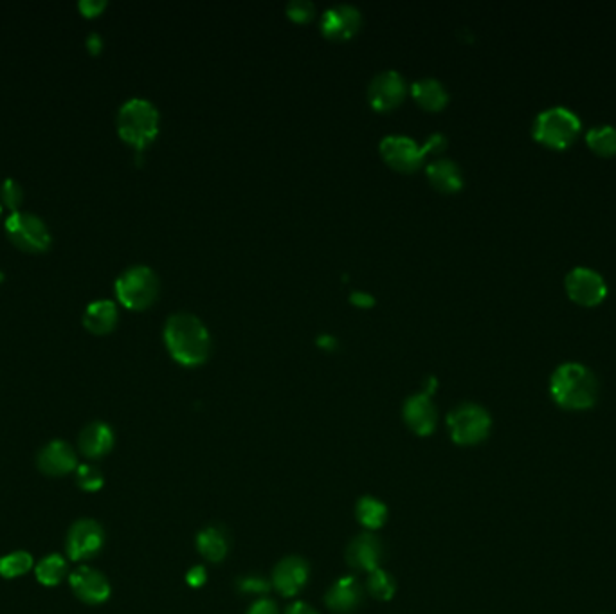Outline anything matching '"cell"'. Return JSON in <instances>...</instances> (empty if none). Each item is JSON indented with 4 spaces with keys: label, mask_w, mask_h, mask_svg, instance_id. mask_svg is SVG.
I'll return each mask as SVG.
<instances>
[{
    "label": "cell",
    "mask_w": 616,
    "mask_h": 614,
    "mask_svg": "<svg viewBox=\"0 0 616 614\" xmlns=\"http://www.w3.org/2000/svg\"><path fill=\"white\" fill-rule=\"evenodd\" d=\"M83 324L86 330L96 335L111 333L118 324L116 303L111 299L93 301L83 312Z\"/></svg>",
    "instance_id": "obj_21"
},
{
    "label": "cell",
    "mask_w": 616,
    "mask_h": 614,
    "mask_svg": "<svg viewBox=\"0 0 616 614\" xmlns=\"http://www.w3.org/2000/svg\"><path fill=\"white\" fill-rule=\"evenodd\" d=\"M382 159L397 171L409 173L422 166L425 151L423 146L406 135H388L381 141Z\"/></svg>",
    "instance_id": "obj_11"
},
{
    "label": "cell",
    "mask_w": 616,
    "mask_h": 614,
    "mask_svg": "<svg viewBox=\"0 0 616 614\" xmlns=\"http://www.w3.org/2000/svg\"><path fill=\"white\" fill-rule=\"evenodd\" d=\"M6 233L17 247L29 252H44L53 242L45 222L28 211H13L6 220Z\"/></svg>",
    "instance_id": "obj_7"
},
{
    "label": "cell",
    "mask_w": 616,
    "mask_h": 614,
    "mask_svg": "<svg viewBox=\"0 0 616 614\" xmlns=\"http://www.w3.org/2000/svg\"><path fill=\"white\" fill-rule=\"evenodd\" d=\"M349 301L357 307H372L375 303V299L366 292H354L349 296Z\"/></svg>",
    "instance_id": "obj_38"
},
{
    "label": "cell",
    "mask_w": 616,
    "mask_h": 614,
    "mask_svg": "<svg viewBox=\"0 0 616 614\" xmlns=\"http://www.w3.org/2000/svg\"><path fill=\"white\" fill-rule=\"evenodd\" d=\"M382 557H384V546L381 539L372 532H365L357 536L346 548L348 566L359 571L372 573L379 569Z\"/></svg>",
    "instance_id": "obj_14"
},
{
    "label": "cell",
    "mask_w": 616,
    "mask_h": 614,
    "mask_svg": "<svg viewBox=\"0 0 616 614\" xmlns=\"http://www.w3.org/2000/svg\"><path fill=\"white\" fill-rule=\"evenodd\" d=\"M164 342L169 356L188 368L204 364L211 354V335L206 324L188 312L168 317L164 326Z\"/></svg>",
    "instance_id": "obj_1"
},
{
    "label": "cell",
    "mask_w": 616,
    "mask_h": 614,
    "mask_svg": "<svg viewBox=\"0 0 616 614\" xmlns=\"http://www.w3.org/2000/svg\"><path fill=\"white\" fill-rule=\"evenodd\" d=\"M197 548L209 562H222L229 553V536L220 526H208L197 536Z\"/></svg>",
    "instance_id": "obj_23"
},
{
    "label": "cell",
    "mask_w": 616,
    "mask_h": 614,
    "mask_svg": "<svg viewBox=\"0 0 616 614\" xmlns=\"http://www.w3.org/2000/svg\"><path fill=\"white\" fill-rule=\"evenodd\" d=\"M407 94V83L397 70L379 72L368 86V102L375 111H391L398 107Z\"/></svg>",
    "instance_id": "obj_10"
},
{
    "label": "cell",
    "mask_w": 616,
    "mask_h": 614,
    "mask_svg": "<svg viewBox=\"0 0 616 614\" xmlns=\"http://www.w3.org/2000/svg\"><path fill=\"white\" fill-rule=\"evenodd\" d=\"M186 580H188V584H190L192 587H201L202 584H206L208 573L204 571L202 566H197V568H192V569H190Z\"/></svg>",
    "instance_id": "obj_36"
},
{
    "label": "cell",
    "mask_w": 616,
    "mask_h": 614,
    "mask_svg": "<svg viewBox=\"0 0 616 614\" xmlns=\"http://www.w3.org/2000/svg\"><path fill=\"white\" fill-rule=\"evenodd\" d=\"M236 585L243 594H266L271 589V584L258 575H245Z\"/></svg>",
    "instance_id": "obj_31"
},
{
    "label": "cell",
    "mask_w": 616,
    "mask_h": 614,
    "mask_svg": "<svg viewBox=\"0 0 616 614\" xmlns=\"http://www.w3.org/2000/svg\"><path fill=\"white\" fill-rule=\"evenodd\" d=\"M0 201L4 202L12 211H19L22 201H24V190L15 179H6L0 186Z\"/></svg>",
    "instance_id": "obj_30"
},
{
    "label": "cell",
    "mask_w": 616,
    "mask_h": 614,
    "mask_svg": "<svg viewBox=\"0 0 616 614\" xmlns=\"http://www.w3.org/2000/svg\"><path fill=\"white\" fill-rule=\"evenodd\" d=\"M580 119L564 107H554L541 112L534 123V137L546 148L566 150L580 132Z\"/></svg>",
    "instance_id": "obj_4"
},
{
    "label": "cell",
    "mask_w": 616,
    "mask_h": 614,
    "mask_svg": "<svg viewBox=\"0 0 616 614\" xmlns=\"http://www.w3.org/2000/svg\"><path fill=\"white\" fill-rule=\"evenodd\" d=\"M404 420L418 436H429L438 422V411L427 393L413 395L404 404Z\"/></svg>",
    "instance_id": "obj_16"
},
{
    "label": "cell",
    "mask_w": 616,
    "mask_h": 614,
    "mask_svg": "<svg viewBox=\"0 0 616 614\" xmlns=\"http://www.w3.org/2000/svg\"><path fill=\"white\" fill-rule=\"evenodd\" d=\"M566 292L573 303L591 308L604 303L607 298V285L596 271L577 267L566 276Z\"/></svg>",
    "instance_id": "obj_9"
},
{
    "label": "cell",
    "mask_w": 616,
    "mask_h": 614,
    "mask_svg": "<svg viewBox=\"0 0 616 614\" xmlns=\"http://www.w3.org/2000/svg\"><path fill=\"white\" fill-rule=\"evenodd\" d=\"M366 587H368V593H370L374 598L384 600V602L391 600L393 594H395V591H397V585H395L393 577H391L390 573H386L384 569H381V568L370 573Z\"/></svg>",
    "instance_id": "obj_28"
},
{
    "label": "cell",
    "mask_w": 616,
    "mask_h": 614,
    "mask_svg": "<svg viewBox=\"0 0 616 614\" xmlns=\"http://www.w3.org/2000/svg\"><path fill=\"white\" fill-rule=\"evenodd\" d=\"M356 515L365 528L372 532V530L382 528L386 519H388V510H386L384 503H381L379 499H375L372 495H366V497L359 499V503L356 506Z\"/></svg>",
    "instance_id": "obj_24"
},
{
    "label": "cell",
    "mask_w": 616,
    "mask_h": 614,
    "mask_svg": "<svg viewBox=\"0 0 616 614\" xmlns=\"http://www.w3.org/2000/svg\"><path fill=\"white\" fill-rule=\"evenodd\" d=\"M0 213H3V206H0Z\"/></svg>",
    "instance_id": "obj_41"
},
{
    "label": "cell",
    "mask_w": 616,
    "mask_h": 614,
    "mask_svg": "<svg viewBox=\"0 0 616 614\" xmlns=\"http://www.w3.org/2000/svg\"><path fill=\"white\" fill-rule=\"evenodd\" d=\"M107 3L105 0H81L79 10L85 17H96L105 10Z\"/></svg>",
    "instance_id": "obj_34"
},
{
    "label": "cell",
    "mask_w": 616,
    "mask_h": 614,
    "mask_svg": "<svg viewBox=\"0 0 616 614\" xmlns=\"http://www.w3.org/2000/svg\"><path fill=\"white\" fill-rule=\"evenodd\" d=\"M247 614H280V610L271 598H258L256 602H252Z\"/></svg>",
    "instance_id": "obj_33"
},
{
    "label": "cell",
    "mask_w": 616,
    "mask_h": 614,
    "mask_svg": "<svg viewBox=\"0 0 616 614\" xmlns=\"http://www.w3.org/2000/svg\"><path fill=\"white\" fill-rule=\"evenodd\" d=\"M587 146L600 157H612L616 153V128L604 125L595 127L586 135Z\"/></svg>",
    "instance_id": "obj_26"
},
{
    "label": "cell",
    "mask_w": 616,
    "mask_h": 614,
    "mask_svg": "<svg viewBox=\"0 0 616 614\" xmlns=\"http://www.w3.org/2000/svg\"><path fill=\"white\" fill-rule=\"evenodd\" d=\"M76 481L81 490L96 492L103 487V474L93 465H79L76 469Z\"/></svg>",
    "instance_id": "obj_29"
},
{
    "label": "cell",
    "mask_w": 616,
    "mask_h": 614,
    "mask_svg": "<svg viewBox=\"0 0 616 614\" xmlns=\"http://www.w3.org/2000/svg\"><path fill=\"white\" fill-rule=\"evenodd\" d=\"M316 8L308 0H292L287 4V15L296 22H307L314 17Z\"/></svg>",
    "instance_id": "obj_32"
},
{
    "label": "cell",
    "mask_w": 616,
    "mask_h": 614,
    "mask_svg": "<svg viewBox=\"0 0 616 614\" xmlns=\"http://www.w3.org/2000/svg\"><path fill=\"white\" fill-rule=\"evenodd\" d=\"M38 469L47 476H65L78 469V460L67 442L53 440L38 454Z\"/></svg>",
    "instance_id": "obj_17"
},
{
    "label": "cell",
    "mask_w": 616,
    "mask_h": 614,
    "mask_svg": "<svg viewBox=\"0 0 616 614\" xmlns=\"http://www.w3.org/2000/svg\"><path fill=\"white\" fill-rule=\"evenodd\" d=\"M550 395L563 409L586 411L598 400V381L584 364L566 363L554 372L550 379Z\"/></svg>",
    "instance_id": "obj_2"
},
{
    "label": "cell",
    "mask_w": 616,
    "mask_h": 614,
    "mask_svg": "<svg viewBox=\"0 0 616 614\" xmlns=\"http://www.w3.org/2000/svg\"><path fill=\"white\" fill-rule=\"evenodd\" d=\"M35 575L42 585H47V587L58 585L67 575V561L62 555L51 553L37 564Z\"/></svg>",
    "instance_id": "obj_25"
},
{
    "label": "cell",
    "mask_w": 616,
    "mask_h": 614,
    "mask_svg": "<svg viewBox=\"0 0 616 614\" xmlns=\"http://www.w3.org/2000/svg\"><path fill=\"white\" fill-rule=\"evenodd\" d=\"M114 447V430L105 422H93L79 434V451L86 458H103Z\"/></svg>",
    "instance_id": "obj_19"
},
{
    "label": "cell",
    "mask_w": 616,
    "mask_h": 614,
    "mask_svg": "<svg viewBox=\"0 0 616 614\" xmlns=\"http://www.w3.org/2000/svg\"><path fill=\"white\" fill-rule=\"evenodd\" d=\"M285 614H317V610L305 602H294L287 607Z\"/></svg>",
    "instance_id": "obj_37"
},
{
    "label": "cell",
    "mask_w": 616,
    "mask_h": 614,
    "mask_svg": "<svg viewBox=\"0 0 616 614\" xmlns=\"http://www.w3.org/2000/svg\"><path fill=\"white\" fill-rule=\"evenodd\" d=\"M448 148V139L442 134H432L427 143L423 144V151L427 153H442Z\"/></svg>",
    "instance_id": "obj_35"
},
{
    "label": "cell",
    "mask_w": 616,
    "mask_h": 614,
    "mask_svg": "<svg viewBox=\"0 0 616 614\" xmlns=\"http://www.w3.org/2000/svg\"><path fill=\"white\" fill-rule=\"evenodd\" d=\"M411 94L415 102L425 111H442L449 102V93L442 81L436 78H422L411 85Z\"/></svg>",
    "instance_id": "obj_22"
},
{
    "label": "cell",
    "mask_w": 616,
    "mask_h": 614,
    "mask_svg": "<svg viewBox=\"0 0 616 614\" xmlns=\"http://www.w3.org/2000/svg\"><path fill=\"white\" fill-rule=\"evenodd\" d=\"M363 585L354 577L339 578L326 593V607L339 614L354 612L363 602Z\"/></svg>",
    "instance_id": "obj_18"
},
{
    "label": "cell",
    "mask_w": 616,
    "mask_h": 614,
    "mask_svg": "<svg viewBox=\"0 0 616 614\" xmlns=\"http://www.w3.org/2000/svg\"><path fill=\"white\" fill-rule=\"evenodd\" d=\"M118 132L123 141L143 150L159 132V111L143 98H132L118 112Z\"/></svg>",
    "instance_id": "obj_3"
},
{
    "label": "cell",
    "mask_w": 616,
    "mask_h": 614,
    "mask_svg": "<svg viewBox=\"0 0 616 614\" xmlns=\"http://www.w3.org/2000/svg\"><path fill=\"white\" fill-rule=\"evenodd\" d=\"M72 593L85 603H103L111 596V584L107 577L89 566H81L74 569L69 577Z\"/></svg>",
    "instance_id": "obj_12"
},
{
    "label": "cell",
    "mask_w": 616,
    "mask_h": 614,
    "mask_svg": "<svg viewBox=\"0 0 616 614\" xmlns=\"http://www.w3.org/2000/svg\"><path fill=\"white\" fill-rule=\"evenodd\" d=\"M427 179L442 193H456L464 188V173L455 160L436 159L427 166Z\"/></svg>",
    "instance_id": "obj_20"
},
{
    "label": "cell",
    "mask_w": 616,
    "mask_h": 614,
    "mask_svg": "<svg viewBox=\"0 0 616 614\" xmlns=\"http://www.w3.org/2000/svg\"><path fill=\"white\" fill-rule=\"evenodd\" d=\"M453 442L458 446H478L490 434L492 420L485 407L465 402L455 407L448 416Z\"/></svg>",
    "instance_id": "obj_6"
},
{
    "label": "cell",
    "mask_w": 616,
    "mask_h": 614,
    "mask_svg": "<svg viewBox=\"0 0 616 614\" xmlns=\"http://www.w3.org/2000/svg\"><path fill=\"white\" fill-rule=\"evenodd\" d=\"M363 17L356 6L337 4L324 12L321 19V31L330 40H346L359 31Z\"/></svg>",
    "instance_id": "obj_13"
},
{
    "label": "cell",
    "mask_w": 616,
    "mask_h": 614,
    "mask_svg": "<svg viewBox=\"0 0 616 614\" xmlns=\"http://www.w3.org/2000/svg\"><path fill=\"white\" fill-rule=\"evenodd\" d=\"M86 45H89V49L93 53H98L102 49V37L100 35H91L89 42H86Z\"/></svg>",
    "instance_id": "obj_39"
},
{
    "label": "cell",
    "mask_w": 616,
    "mask_h": 614,
    "mask_svg": "<svg viewBox=\"0 0 616 614\" xmlns=\"http://www.w3.org/2000/svg\"><path fill=\"white\" fill-rule=\"evenodd\" d=\"M319 344H321V348L328 349V348L337 346V340H335L332 335H321V337H319Z\"/></svg>",
    "instance_id": "obj_40"
},
{
    "label": "cell",
    "mask_w": 616,
    "mask_h": 614,
    "mask_svg": "<svg viewBox=\"0 0 616 614\" xmlns=\"http://www.w3.org/2000/svg\"><path fill=\"white\" fill-rule=\"evenodd\" d=\"M33 569V557L28 552H13L0 557V577L19 578Z\"/></svg>",
    "instance_id": "obj_27"
},
{
    "label": "cell",
    "mask_w": 616,
    "mask_h": 614,
    "mask_svg": "<svg viewBox=\"0 0 616 614\" xmlns=\"http://www.w3.org/2000/svg\"><path fill=\"white\" fill-rule=\"evenodd\" d=\"M308 575V562L298 555H289L276 564L273 571V585L283 596H296L307 585Z\"/></svg>",
    "instance_id": "obj_15"
},
{
    "label": "cell",
    "mask_w": 616,
    "mask_h": 614,
    "mask_svg": "<svg viewBox=\"0 0 616 614\" xmlns=\"http://www.w3.org/2000/svg\"><path fill=\"white\" fill-rule=\"evenodd\" d=\"M105 544V532L100 522L93 519H79L72 524L67 536V555L70 561L93 559Z\"/></svg>",
    "instance_id": "obj_8"
},
{
    "label": "cell",
    "mask_w": 616,
    "mask_h": 614,
    "mask_svg": "<svg viewBox=\"0 0 616 614\" xmlns=\"http://www.w3.org/2000/svg\"><path fill=\"white\" fill-rule=\"evenodd\" d=\"M116 296L130 310H144L159 296V278L146 266L128 267L116 280Z\"/></svg>",
    "instance_id": "obj_5"
}]
</instances>
